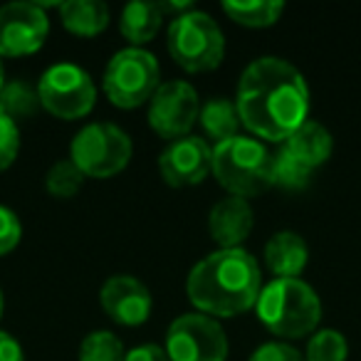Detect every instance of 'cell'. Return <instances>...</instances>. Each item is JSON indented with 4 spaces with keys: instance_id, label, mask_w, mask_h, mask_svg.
Listing matches in <instances>:
<instances>
[{
    "instance_id": "obj_1",
    "label": "cell",
    "mask_w": 361,
    "mask_h": 361,
    "mask_svg": "<svg viewBox=\"0 0 361 361\" xmlns=\"http://www.w3.org/2000/svg\"><path fill=\"white\" fill-rule=\"evenodd\" d=\"M235 109L240 124L267 141H287L310 114V90L295 65L260 57L243 72Z\"/></svg>"
},
{
    "instance_id": "obj_2",
    "label": "cell",
    "mask_w": 361,
    "mask_h": 361,
    "mask_svg": "<svg viewBox=\"0 0 361 361\" xmlns=\"http://www.w3.org/2000/svg\"><path fill=\"white\" fill-rule=\"evenodd\" d=\"M260 265L243 247L216 250L191 270L186 282L188 300L208 317H235L257 305Z\"/></svg>"
},
{
    "instance_id": "obj_3",
    "label": "cell",
    "mask_w": 361,
    "mask_h": 361,
    "mask_svg": "<svg viewBox=\"0 0 361 361\" xmlns=\"http://www.w3.org/2000/svg\"><path fill=\"white\" fill-rule=\"evenodd\" d=\"M257 317L277 336L300 339L317 329L322 302L302 280H272L257 297Z\"/></svg>"
},
{
    "instance_id": "obj_4",
    "label": "cell",
    "mask_w": 361,
    "mask_h": 361,
    "mask_svg": "<svg viewBox=\"0 0 361 361\" xmlns=\"http://www.w3.org/2000/svg\"><path fill=\"white\" fill-rule=\"evenodd\" d=\"M211 173L231 196H260L272 186V151L257 139L233 136L213 146Z\"/></svg>"
},
{
    "instance_id": "obj_5",
    "label": "cell",
    "mask_w": 361,
    "mask_h": 361,
    "mask_svg": "<svg viewBox=\"0 0 361 361\" xmlns=\"http://www.w3.org/2000/svg\"><path fill=\"white\" fill-rule=\"evenodd\" d=\"M173 62L186 72H211L223 62L226 40L218 23L208 13H180L166 35Z\"/></svg>"
},
{
    "instance_id": "obj_6",
    "label": "cell",
    "mask_w": 361,
    "mask_h": 361,
    "mask_svg": "<svg viewBox=\"0 0 361 361\" xmlns=\"http://www.w3.org/2000/svg\"><path fill=\"white\" fill-rule=\"evenodd\" d=\"M159 62L141 47L119 50L104 72V94L119 109H136L159 90Z\"/></svg>"
},
{
    "instance_id": "obj_7",
    "label": "cell",
    "mask_w": 361,
    "mask_h": 361,
    "mask_svg": "<svg viewBox=\"0 0 361 361\" xmlns=\"http://www.w3.org/2000/svg\"><path fill=\"white\" fill-rule=\"evenodd\" d=\"M129 159V134L106 121L87 124L70 146V161L85 173V178H111L126 169Z\"/></svg>"
},
{
    "instance_id": "obj_8",
    "label": "cell",
    "mask_w": 361,
    "mask_h": 361,
    "mask_svg": "<svg viewBox=\"0 0 361 361\" xmlns=\"http://www.w3.org/2000/svg\"><path fill=\"white\" fill-rule=\"evenodd\" d=\"M37 94H40V104L52 116L75 121L94 109L97 87L87 70L70 65V62H62V65L50 67L40 77Z\"/></svg>"
},
{
    "instance_id": "obj_9",
    "label": "cell",
    "mask_w": 361,
    "mask_h": 361,
    "mask_svg": "<svg viewBox=\"0 0 361 361\" xmlns=\"http://www.w3.org/2000/svg\"><path fill=\"white\" fill-rule=\"evenodd\" d=\"M166 354L171 361H226L228 336L221 322L193 312L173 319L166 331Z\"/></svg>"
},
{
    "instance_id": "obj_10",
    "label": "cell",
    "mask_w": 361,
    "mask_h": 361,
    "mask_svg": "<svg viewBox=\"0 0 361 361\" xmlns=\"http://www.w3.org/2000/svg\"><path fill=\"white\" fill-rule=\"evenodd\" d=\"M201 114V102L188 82H164L149 102V124L161 139H183Z\"/></svg>"
},
{
    "instance_id": "obj_11",
    "label": "cell",
    "mask_w": 361,
    "mask_h": 361,
    "mask_svg": "<svg viewBox=\"0 0 361 361\" xmlns=\"http://www.w3.org/2000/svg\"><path fill=\"white\" fill-rule=\"evenodd\" d=\"M50 20L37 3H8L0 8V57L37 52L47 40Z\"/></svg>"
},
{
    "instance_id": "obj_12",
    "label": "cell",
    "mask_w": 361,
    "mask_h": 361,
    "mask_svg": "<svg viewBox=\"0 0 361 361\" xmlns=\"http://www.w3.org/2000/svg\"><path fill=\"white\" fill-rule=\"evenodd\" d=\"M161 178L173 188L198 186L213 171V149L201 136H183L166 146L159 156Z\"/></svg>"
},
{
    "instance_id": "obj_13",
    "label": "cell",
    "mask_w": 361,
    "mask_h": 361,
    "mask_svg": "<svg viewBox=\"0 0 361 361\" xmlns=\"http://www.w3.org/2000/svg\"><path fill=\"white\" fill-rule=\"evenodd\" d=\"M102 310L124 326H139L151 314V292L131 275H114L99 290Z\"/></svg>"
},
{
    "instance_id": "obj_14",
    "label": "cell",
    "mask_w": 361,
    "mask_h": 361,
    "mask_svg": "<svg viewBox=\"0 0 361 361\" xmlns=\"http://www.w3.org/2000/svg\"><path fill=\"white\" fill-rule=\"evenodd\" d=\"M252 208L245 198L228 196L213 206L208 216V231L211 238L221 245V250H233L240 247L252 233Z\"/></svg>"
},
{
    "instance_id": "obj_15",
    "label": "cell",
    "mask_w": 361,
    "mask_h": 361,
    "mask_svg": "<svg viewBox=\"0 0 361 361\" xmlns=\"http://www.w3.org/2000/svg\"><path fill=\"white\" fill-rule=\"evenodd\" d=\"M307 257L310 250L300 233H275L265 245V262L277 280H297L307 267Z\"/></svg>"
},
{
    "instance_id": "obj_16",
    "label": "cell",
    "mask_w": 361,
    "mask_h": 361,
    "mask_svg": "<svg viewBox=\"0 0 361 361\" xmlns=\"http://www.w3.org/2000/svg\"><path fill=\"white\" fill-rule=\"evenodd\" d=\"M282 146H285L297 161H302L307 169L314 171L317 166H322L331 156L334 141H331V134L319 124V121L307 119Z\"/></svg>"
},
{
    "instance_id": "obj_17",
    "label": "cell",
    "mask_w": 361,
    "mask_h": 361,
    "mask_svg": "<svg viewBox=\"0 0 361 361\" xmlns=\"http://www.w3.org/2000/svg\"><path fill=\"white\" fill-rule=\"evenodd\" d=\"M161 20H164V13H161L159 3H151V0H136L121 11L119 18V30L131 45H146L156 37V32L161 30Z\"/></svg>"
},
{
    "instance_id": "obj_18",
    "label": "cell",
    "mask_w": 361,
    "mask_h": 361,
    "mask_svg": "<svg viewBox=\"0 0 361 361\" xmlns=\"http://www.w3.org/2000/svg\"><path fill=\"white\" fill-rule=\"evenodd\" d=\"M62 25L80 37H94L109 25V8L99 0H70L60 6Z\"/></svg>"
},
{
    "instance_id": "obj_19",
    "label": "cell",
    "mask_w": 361,
    "mask_h": 361,
    "mask_svg": "<svg viewBox=\"0 0 361 361\" xmlns=\"http://www.w3.org/2000/svg\"><path fill=\"white\" fill-rule=\"evenodd\" d=\"M198 121H201L203 131H206L216 144H223V141L238 136V126H240V116H238L235 104H233L231 99H223V97L208 99L206 104L201 106Z\"/></svg>"
},
{
    "instance_id": "obj_20",
    "label": "cell",
    "mask_w": 361,
    "mask_h": 361,
    "mask_svg": "<svg viewBox=\"0 0 361 361\" xmlns=\"http://www.w3.org/2000/svg\"><path fill=\"white\" fill-rule=\"evenodd\" d=\"M40 94L35 87H30L23 80L6 82L3 92H0V114H6L18 124L20 119H30L37 109H40Z\"/></svg>"
},
{
    "instance_id": "obj_21",
    "label": "cell",
    "mask_w": 361,
    "mask_h": 361,
    "mask_svg": "<svg viewBox=\"0 0 361 361\" xmlns=\"http://www.w3.org/2000/svg\"><path fill=\"white\" fill-rule=\"evenodd\" d=\"M223 11L231 20L245 27H270L280 20L285 6L277 0H260V3H223Z\"/></svg>"
},
{
    "instance_id": "obj_22",
    "label": "cell",
    "mask_w": 361,
    "mask_h": 361,
    "mask_svg": "<svg viewBox=\"0 0 361 361\" xmlns=\"http://www.w3.org/2000/svg\"><path fill=\"white\" fill-rule=\"evenodd\" d=\"M310 176L312 169L297 161L285 146L280 151H272V186L287 188V191H302L310 183Z\"/></svg>"
},
{
    "instance_id": "obj_23",
    "label": "cell",
    "mask_w": 361,
    "mask_h": 361,
    "mask_svg": "<svg viewBox=\"0 0 361 361\" xmlns=\"http://www.w3.org/2000/svg\"><path fill=\"white\" fill-rule=\"evenodd\" d=\"M124 344L111 331H92L80 346V361H124Z\"/></svg>"
},
{
    "instance_id": "obj_24",
    "label": "cell",
    "mask_w": 361,
    "mask_h": 361,
    "mask_svg": "<svg viewBox=\"0 0 361 361\" xmlns=\"http://www.w3.org/2000/svg\"><path fill=\"white\" fill-rule=\"evenodd\" d=\"M349 344L344 334L334 329H322L307 344V361H346Z\"/></svg>"
},
{
    "instance_id": "obj_25",
    "label": "cell",
    "mask_w": 361,
    "mask_h": 361,
    "mask_svg": "<svg viewBox=\"0 0 361 361\" xmlns=\"http://www.w3.org/2000/svg\"><path fill=\"white\" fill-rule=\"evenodd\" d=\"M82 183H85V173H82L70 159L57 161V164L47 171V178H45L47 191L55 198H72L82 188Z\"/></svg>"
},
{
    "instance_id": "obj_26",
    "label": "cell",
    "mask_w": 361,
    "mask_h": 361,
    "mask_svg": "<svg viewBox=\"0 0 361 361\" xmlns=\"http://www.w3.org/2000/svg\"><path fill=\"white\" fill-rule=\"evenodd\" d=\"M18 149H20L18 124L13 119H8L6 114H0V171H6L16 161Z\"/></svg>"
},
{
    "instance_id": "obj_27",
    "label": "cell",
    "mask_w": 361,
    "mask_h": 361,
    "mask_svg": "<svg viewBox=\"0 0 361 361\" xmlns=\"http://www.w3.org/2000/svg\"><path fill=\"white\" fill-rule=\"evenodd\" d=\"M20 238H23V226L18 221V216L11 208L0 206V255H8L11 250H16Z\"/></svg>"
},
{
    "instance_id": "obj_28",
    "label": "cell",
    "mask_w": 361,
    "mask_h": 361,
    "mask_svg": "<svg viewBox=\"0 0 361 361\" xmlns=\"http://www.w3.org/2000/svg\"><path fill=\"white\" fill-rule=\"evenodd\" d=\"M250 361H307V359L297 349H292L290 344L267 341V344L257 346V349L252 351Z\"/></svg>"
},
{
    "instance_id": "obj_29",
    "label": "cell",
    "mask_w": 361,
    "mask_h": 361,
    "mask_svg": "<svg viewBox=\"0 0 361 361\" xmlns=\"http://www.w3.org/2000/svg\"><path fill=\"white\" fill-rule=\"evenodd\" d=\"M124 361H171L166 349L156 344H141L136 349H131L129 354L124 356Z\"/></svg>"
},
{
    "instance_id": "obj_30",
    "label": "cell",
    "mask_w": 361,
    "mask_h": 361,
    "mask_svg": "<svg viewBox=\"0 0 361 361\" xmlns=\"http://www.w3.org/2000/svg\"><path fill=\"white\" fill-rule=\"evenodd\" d=\"M0 361H25L23 346L8 331H0Z\"/></svg>"
},
{
    "instance_id": "obj_31",
    "label": "cell",
    "mask_w": 361,
    "mask_h": 361,
    "mask_svg": "<svg viewBox=\"0 0 361 361\" xmlns=\"http://www.w3.org/2000/svg\"><path fill=\"white\" fill-rule=\"evenodd\" d=\"M3 80H6V77H3V65H0V92H3V87H6V82Z\"/></svg>"
},
{
    "instance_id": "obj_32",
    "label": "cell",
    "mask_w": 361,
    "mask_h": 361,
    "mask_svg": "<svg viewBox=\"0 0 361 361\" xmlns=\"http://www.w3.org/2000/svg\"><path fill=\"white\" fill-rule=\"evenodd\" d=\"M3 307H6V300H3V290H0V317H3Z\"/></svg>"
}]
</instances>
